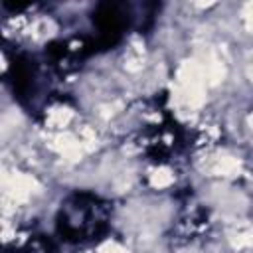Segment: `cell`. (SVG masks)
I'll list each match as a JSON object with an SVG mask.
<instances>
[{
  "instance_id": "obj_1",
  "label": "cell",
  "mask_w": 253,
  "mask_h": 253,
  "mask_svg": "<svg viewBox=\"0 0 253 253\" xmlns=\"http://www.w3.org/2000/svg\"><path fill=\"white\" fill-rule=\"evenodd\" d=\"M109 208L93 194H75L59 210L57 229L67 241H93L107 229Z\"/></svg>"
}]
</instances>
